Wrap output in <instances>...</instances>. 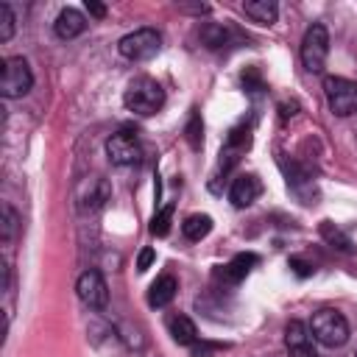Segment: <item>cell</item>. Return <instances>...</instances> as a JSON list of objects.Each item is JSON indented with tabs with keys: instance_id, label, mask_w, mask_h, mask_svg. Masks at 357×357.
Masks as SVG:
<instances>
[{
	"instance_id": "obj_1",
	"label": "cell",
	"mask_w": 357,
	"mask_h": 357,
	"mask_svg": "<svg viewBox=\"0 0 357 357\" xmlns=\"http://www.w3.org/2000/svg\"><path fill=\"white\" fill-rule=\"evenodd\" d=\"M123 103H126L128 112L142 114V117H151V114H156L165 106V89L159 86V81H153L148 75H139V78H134L126 86Z\"/></svg>"
},
{
	"instance_id": "obj_2",
	"label": "cell",
	"mask_w": 357,
	"mask_h": 357,
	"mask_svg": "<svg viewBox=\"0 0 357 357\" xmlns=\"http://www.w3.org/2000/svg\"><path fill=\"white\" fill-rule=\"evenodd\" d=\"M310 332H312L315 343H321L326 349H337V346H343L349 340V324H346V318L337 310H329V307L312 312Z\"/></svg>"
},
{
	"instance_id": "obj_3",
	"label": "cell",
	"mask_w": 357,
	"mask_h": 357,
	"mask_svg": "<svg viewBox=\"0 0 357 357\" xmlns=\"http://www.w3.org/2000/svg\"><path fill=\"white\" fill-rule=\"evenodd\" d=\"M159 47H162V33L156 28H137L117 42L120 56L128 61H148L159 53Z\"/></svg>"
},
{
	"instance_id": "obj_4",
	"label": "cell",
	"mask_w": 357,
	"mask_h": 357,
	"mask_svg": "<svg viewBox=\"0 0 357 357\" xmlns=\"http://www.w3.org/2000/svg\"><path fill=\"white\" fill-rule=\"evenodd\" d=\"M329 56V33L324 22H312L301 39V64L307 73H324Z\"/></svg>"
},
{
	"instance_id": "obj_5",
	"label": "cell",
	"mask_w": 357,
	"mask_h": 357,
	"mask_svg": "<svg viewBox=\"0 0 357 357\" xmlns=\"http://www.w3.org/2000/svg\"><path fill=\"white\" fill-rule=\"evenodd\" d=\"M324 95L326 106L337 117H349L357 112V84L343 75H326L324 78Z\"/></svg>"
},
{
	"instance_id": "obj_6",
	"label": "cell",
	"mask_w": 357,
	"mask_h": 357,
	"mask_svg": "<svg viewBox=\"0 0 357 357\" xmlns=\"http://www.w3.org/2000/svg\"><path fill=\"white\" fill-rule=\"evenodd\" d=\"M33 86V73L31 64L22 56H8L3 61V75H0V92L3 98H22Z\"/></svg>"
},
{
	"instance_id": "obj_7",
	"label": "cell",
	"mask_w": 357,
	"mask_h": 357,
	"mask_svg": "<svg viewBox=\"0 0 357 357\" xmlns=\"http://www.w3.org/2000/svg\"><path fill=\"white\" fill-rule=\"evenodd\" d=\"M106 156H109V162L117 165V167H128V165L139 162L142 148H139L137 134H131V131H117V134H112V137L106 139Z\"/></svg>"
},
{
	"instance_id": "obj_8",
	"label": "cell",
	"mask_w": 357,
	"mask_h": 357,
	"mask_svg": "<svg viewBox=\"0 0 357 357\" xmlns=\"http://www.w3.org/2000/svg\"><path fill=\"white\" fill-rule=\"evenodd\" d=\"M75 293L92 310H103L109 304V287H106V282L98 271H84L75 282Z\"/></svg>"
},
{
	"instance_id": "obj_9",
	"label": "cell",
	"mask_w": 357,
	"mask_h": 357,
	"mask_svg": "<svg viewBox=\"0 0 357 357\" xmlns=\"http://www.w3.org/2000/svg\"><path fill=\"white\" fill-rule=\"evenodd\" d=\"M284 349L290 357H318L315 351V337L304 321H290L284 326Z\"/></svg>"
},
{
	"instance_id": "obj_10",
	"label": "cell",
	"mask_w": 357,
	"mask_h": 357,
	"mask_svg": "<svg viewBox=\"0 0 357 357\" xmlns=\"http://www.w3.org/2000/svg\"><path fill=\"white\" fill-rule=\"evenodd\" d=\"M259 192H262L259 178H257L254 173H243V176H237V178L231 181V187H229V201H231L237 209H243V206H251V204L259 198Z\"/></svg>"
},
{
	"instance_id": "obj_11",
	"label": "cell",
	"mask_w": 357,
	"mask_h": 357,
	"mask_svg": "<svg viewBox=\"0 0 357 357\" xmlns=\"http://www.w3.org/2000/svg\"><path fill=\"white\" fill-rule=\"evenodd\" d=\"M84 28H86V20L78 8H61L53 22V31L59 39H75L78 33H84Z\"/></svg>"
},
{
	"instance_id": "obj_12",
	"label": "cell",
	"mask_w": 357,
	"mask_h": 357,
	"mask_svg": "<svg viewBox=\"0 0 357 357\" xmlns=\"http://www.w3.org/2000/svg\"><path fill=\"white\" fill-rule=\"evenodd\" d=\"M257 262H259L257 254H237L231 262H226V265L218 271V279L226 282V284H237V282H243V279L248 276L251 265H257Z\"/></svg>"
},
{
	"instance_id": "obj_13",
	"label": "cell",
	"mask_w": 357,
	"mask_h": 357,
	"mask_svg": "<svg viewBox=\"0 0 357 357\" xmlns=\"http://www.w3.org/2000/svg\"><path fill=\"white\" fill-rule=\"evenodd\" d=\"M176 290H178L176 276L162 273V276L151 284V290H148V304H151V307H156V310H162V307H167V304L176 298Z\"/></svg>"
},
{
	"instance_id": "obj_14",
	"label": "cell",
	"mask_w": 357,
	"mask_h": 357,
	"mask_svg": "<svg viewBox=\"0 0 357 357\" xmlns=\"http://www.w3.org/2000/svg\"><path fill=\"white\" fill-rule=\"evenodd\" d=\"M243 11H245V17H251L259 25H273L279 17V6L273 0H248V3H243Z\"/></svg>"
},
{
	"instance_id": "obj_15",
	"label": "cell",
	"mask_w": 357,
	"mask_h": 357,
	"mask_svg": "<svg viewBox=\"0 0 357 357\" xmlns=\"http://www.w3.org/2000/svg\"><path fill=\"white\" fill-rule=\"evenodd\" d=\"M167 329H170V335H173V340L178 346H192L198 340V329L187 315H173L167 321Z\"/></svg>"
},
{
	"instance_id": "obj_16",
	"label": "cell",
	"mask_w": 357,
	"mask_h": 357,
	"mask_svg": "<svg viewBox=\"0 0 357 357\" xmlns=\"http://www.w3.org/2000/svg\"><path fill=\"white\" fill-rule=\"evenodd\" d=\"M209 231H212V218H209V215H190V218L181 223V234H184L187 240H192V243L204 240Z\"/></svg>"
},
{
	"instance_id": "obj_17",
	"label": "cell",
	"mask_w": 357,
	"mask_h": 357,
	"mask_svg": "<svg viewBox=\"0 0 357 357\" xmlns=\"http://www.w3.org/2000/svg\"><path fill=\"white\" fill-rule=\"evenodd\" d=\"M201 42L209 47V50H220L229 45V31L223 25H215V22H206L201 25Z\"/></svg>"
},
{
	"instance_id": "obj_18",
	"label": "cell",
	"mask_w": 357,
	"mask_h": 357,
	"mask_svg": "<svg viewBox=\"0 0 357 357\" xmlns=\"http://www.w3.org/2000/svg\"><path fill=\"white\" fill-rule=\"evenodd\" d=\"M321 237H324L332 248H337V251H343V254H351V240H349L332 220H324V223H321Z\"/></svg>"
},
{
	"instance_id": "obj_19",
	"label": "cell",
	"mask_w": 357,
	"mask_h": 357,
	"mask_svg": "<svg viewBox=\"0 0 357 357\" xmlns=\"http://www.w3.org/2000/svg\"><path fill=\"white\" fill-rule=\"evenodd\" d=\"M17 229H20V215L11 204H3V243L8 245L14 237H17Z\"/></svg>"
},
{
	"instance_id": "obj_20",
	"label": "cell",
	"mask_w": 357,
	"mask_h": 357,
	"mask_svg": "<svg viewBox=\"0 0 357 357\" xmlns=\"http://www.w3.org/2000/svg\"><path fill=\"white\" fill-rule=\"evenodd\" d=\"M170 220H173V204L162 206V209L153 215V220H151V234H156V237H165V234L170 231Z\"/></svg>"
},
{
	"instance_id": "obj_21",
	"label": "cell",
	"mask_w": 357,
	"mask_h": 357,
	"mask_svg": "<svg viewBox=\"0 0 357 357\" xmlns=\"http://www.w3.org/2000/svg\"><path fill=\"white\" fill-rule=\"evenodd\" d=\"M14 11L8 3H0V42H8L14 36Z\"/></svg>"
},
{
	"instance_id": "obj_22",
	"label": "cell",
	"mask_w": 357,
	"mask_h": 357,
	"mask_svg": "<svg viewBox=\"0 0 357 357\" xmlns=\"http://www.w3.org/2000/svg\"><path fill=\"white\" fill-rule=\"evenodd\" d=\"M187 139H190L192 148L201 145V117H198V114H192L190 123H187Z\"/></svg>"
},
{
	"instance_id": "obj_23",
	"label": "cell",
	"mask_w": 357,
	"mask_h": 357,
	"mask_svg": "<svg viewBox=\"0 0 357 357\" xmlns=\"http://www.w3.org/2000/svg\"><path fill=\"white\" fill-rule=\"evenodd\" d=\"M220 351L223 346H215V343H192V357H215Z\"/></svg>"
},
{
	"instance_id": "obj_24",
	"label": "cell",
	"mask_w": 357,
	"mask_h": 357,
	"mask_svg": "<svg viewBox=\"0 0 357 357\" xmlns=\"http://www.w3.org/2000/svg\"><path fill=\"white\" fill-rule=\"evenodd\" d=\"M153 248H142L139 251V257H137V271H148L151 268V262H153Z\"/></svg>"
},
{
	"instance_id": "obj_25",
	"label": "cell",
	"mask_w": 357,
	"mask_h": 357,
	"mask_svg": "<svg viewBox=\"0 0 357 357\" xmlns=\"http://www.w3.org/2000/svg\"><path fill=\"white\" fill-rule=\"evenodd\" d=\"M86 11L92 14V17H106V6H100V3H95V0H86Z\"/></svg>"
},
{
	"instance_id": "obj_26",
	"label": "cell",
	"mask_w": 357,
	"mask_h": 357,
	"mask_svg": "<svg viewBox=\"0 0 357 357\" xmlns=\"http://www.w3.org/2000/svg\"><path fill=\"white\" fill-rule=\"evenodd\" d=\"M354 357H357V354H354Z\"/></svg>"
}]
</instances>
